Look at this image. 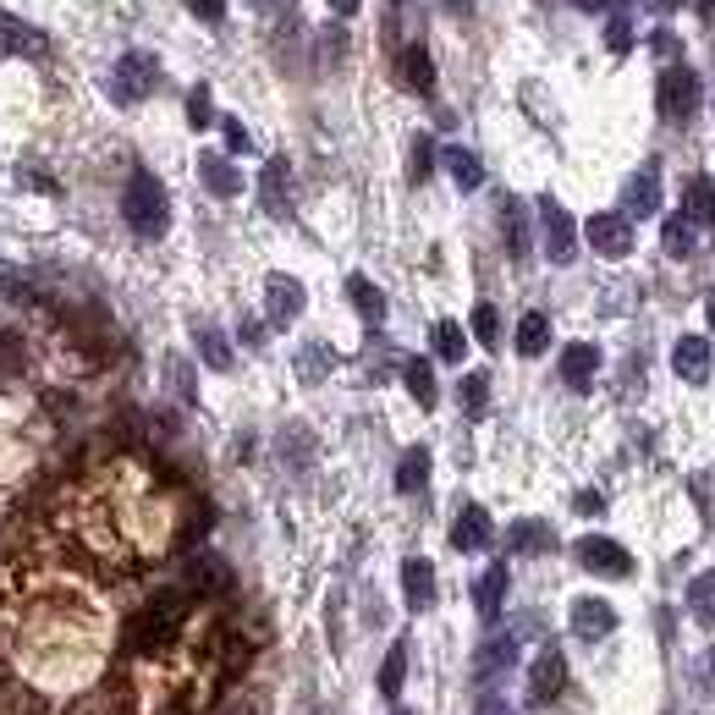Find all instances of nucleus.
Returning a JSON list of instances; mask_svg holds the SVG:
<instances>
[{"mask_svg":"<svg viewBox=\"0 0 715 715\" xmlns=\"http://www.w3.org/2000/svg\"><path fill=\"white\" fill-rule=\"evenodd\" d=\"M111 655V605L67 567L0 561V715L83 693Z\"/></svg>","mask_w":715,"mask_h":715,"instance_id":"obj_1","label":"nucleus"},{"mask_svg":"<svg viewBox=\"0 0 715 715\" xmlns=\"http://www.w3.org/2000/svg\"><path fill=\"white\" fill-rule=\"evenodd\" d=\"M127 699L138 715H198L242 666V633L209 594L171 589L127 627Z\"/></svg>","mask_w":715,"mask_h":715,"instance_id":"obj_2","label":"nucleus"},{"mask_svg":"<svg viewBox=\"0 0 715 715\" xmlns=\"http://www.w3.org/2000/svg\"><path fill=\"white\" fill-rule=\"evenodd\" d=\"M56 534L83 551L89 561L111 572L155 567L177 551L188 534V496L144 457H111L94 463L83 479H72L56 507Z\"/></svg>","mask_w":715,"mask_h":715,"instance_id":"obj_3","label":"nucleus"},{"mask_svg":"<svg viewBox=\"0 0 715 715\" xmlns=\"http://www.w3.org/2000/svg\"><path fill=\"white\" fill-rule=\"evenodd\" d=\"M45 446H50V424L39 419V408L0 391V496H12L34 479Z\"/></svg>","mask_w":715,"mask_h":715,"instance_id":"obj_4","label":"nucleus"},{"mask_svg":"<svg viewBox=\"0 0 715 715\" xmlns=\"http://www.w3.org/2000/svg\"><path fill=\"white\" fill-rule=\"evenodd\" d=\"M122 215H127V226H133L138 237H160V231L171 226V204H166V188H160V182H155L149 171H138V177L127 182Z\"/></svg>","mask_w":715,"mask_h":715,"instance_id":"obj_5","label":"nucleus"},{"mask_svg":"<svg viewBox=\"0 0 715 715\" xmlns=\"http://www.w3.org/2000/svg\"><path fill=\"white\" fill-rule=\"evenodd\" d=\"M155 83H160V67H155V56H144V50H127V56L116 61V72H111V94H116V105H138V100H149Z\"/></svg>","mask_w":715,"mask_h":715,"instance_id":"obj_6","label":"nucleus"},{"mask_svg":"<svg viewBox=\"0 0 715 715\" xmlns=\"http://www.w3.org/2000/svg\"><path fill=\"white\" fill-rule=\"evenodd\" d=\"M655 105H660L666 122H688L699 111V78H693V67H666L660 83H655Z\"/></svg>","mask_w":715,"mask_h":715,"instance_id":"obj_7","label":"nucleus"},{"mask_svg":"<svg viewBox=\"0 0 715 715\" xmlns=\"http://www.w3.org/2000/svg\"><path fill=\"white\" fill-rule=\"evenodd\" d=\"M540 231H545V259H551V264H572V253H578V226H572V215H567L556 198H540Z\"/></svg>","mask_w":715,"mask_h":715,"instance_id":"obj_8","label":"nucleus"},{"mask_svg":"<svg viewBox=\"0 0 715 715\" xmlns=\"http://www.w3.org/2000/svg\"><path fill=\"white\" fill-rule=\"evenodd\" d=\"M583 237H589V248L600 253V259H627L633 253V220L627 215H589V226H583Z\"/></svg>","mask_w":715,"mask_h":715,"instance_id":"obj_9","label":"nucleus"},{"mask_svg":"<svg viewBox=\"0 0 715 715\" xmlns=\"http://www.w3.org/2000/svg\"><path fill=\"white\" fill-rule=\"evenodd\" d=\"M572 551H578V561H583L589 572H600V578H627V572H633V556H627L616 540H605V534H583Z\"/></svg>","mask_w":715,"mask_h":715,"instance_id":"obj_10","label":"nucleus"},{"mask_svg":"<svg viewBox=\"0 0 715 715\" xmlns=\"http://www.w3.org/2000/svg\"><path fill=\"white\" fill-rule=\"evenodd\" d=\"M561 688H567V655H561V649H540L534 666H529V699H534V704H551Z\"/></svg>","mask_w":715,"mask_h":715,"instance_id":"obj_11","label":"nucleus"},{"mask_svg":"<svg viewBox=\"0 0 715 715\" xmlns=\"http://www.w3.org/2000/svg\"><path fill=\"white\" fill-rule=\"evenodd\" d=\"M710 364H715V352H710L704 336H682V341L671 347V370H677V381H688V386H704V381H710Z\"/></svg>","mask_w":715,"mask_h":715,"instance_id":"obj_12","label":"nucleus"},{"mask_svg":"<svg viewBox=\"0 0 715 715\" xmlns=\"http://www.w3.org/2000/svg\"><path fill=\"white\" fill-rule=\"evenodd\" d=\"M264 314H270V325H292L303 314V286L292 275H270L264 281Z\"/></svg>","mask_w":715,"mask_h":715,"instance_id":"obj_13","label":"nucleus"},{"mask_svg":"<svg viewBox=\"0 0 715 715\" xmlns=\"http://www.w3.org/2000/svg\"><path fill=\"white\" fill-rule=\"evenodd\" d=\"M572 633L578 638H605V633H616V611L605 600L583 594V600H572Z\"/></svg>","mask_w":715,"mask_h":715,"instance_id":"obj_14","label":"nucleus"},{"mask_svg":"<svg viewBox=\"0 0 715 715\" xmlns=\"http://www.w3.org/2000/svg\"><path fill=\"white\" fill-rule=\"evenodd\" d=\"M594 375H600V352H594L589 341H572V347L561 352V381H567L572 391H589Z\"/></svg>","mask_w":715,"mask_h":715,"instance_id":"obj_15","label":"nucleus"},{"mask_svg":"<svg viewBox=\"0 0 715 715\" xmlns=\"http://www.w3.org/2000/svg\"><path fill=\"white\" fill-rule=\"evenodd\" d=\"M0 50L7 56H50V39L39 34V29H29V23H18V18H0Z\"/></svg>","mask_w":715,"mask_h":715,"instance_id":"obj_16","label":"nucleus"},{"mask_svg":"<svg viewBox=\"0 0 715 715\" xmlns=\"http://www.w3.org/2000/svg\"><path fill=\"white\" fill-rule=\"evenodd\" d=\"M490 540H496L490 512H485V507H463L457 523H452V545H457V551H485Z\"/></svg>","mask_w":715,"mask_h":715,"instance_id":"obj_17","label":"nucleus"},{"mask_svg":"<svg viewBox=\"0 0 715 715\" xmlns=\"http://www.w3.org/2000/svg\"><path fill=\"white\" fill-rule=\"evenodd\" d=\"M512 660H518V633H496V638H485V649L474 655V677L490 682V677H501Z\"/></svg>","mask_w":715,"mask_h":715,"instance_id":"obj_18","label":"nucleus"},{"mask_svg":"<svg viewBox=\"0 0 715 715\" xmlns=\"http://www.w3.org/2000/svg\"><path fill=\"white\" fill-rule=\"evenodd\" d=\"M402 594H408L413 611L435 605V567H430L424 556H408V561H402Z\"/></svg>","mask_w":715,"mask_h":715,"instance_id":"obj_19","label":"nucleus"},{"mask_svg":"<svg viewBox=\"0 0 715 715\" xmlns=\"http://www.w3.org/2000/svg\"><path fill=\"white\" fill-rule=\"evenodd\" d=\"M198 177H204V188H209L215 198H237V193H242L237 166H231V160H220V155H204V160H198Z\"/></svg>","mask_w":715,"mask_h":715,"instance_id":"obj_20","label":"nucleus"},{"mask_svg":"<svg viewBox=\"0 0 715 715\" xmlns=\"http://www.w3.org/2000/svg\"><path fill=\"white\" fill-rule=\"evenodd\" d=\"M622 204H627V215H655V209H660V177H655V171H638V177H627V188H622Z\"/></svg>","mask_w":715,"mask_h":715,"instance_id":"obj_21","label":"nucleus"},{"mask_svg":"<svg viewBox=\"0 0 715 715\" xmlns=\"http://www.w3.org/2000/svg\"><path fill=\"white\" fill-rule=\"evenodd\" d=\"M501 600H507V567L496 561V567L474 583V605H479V616H485V622H496V616H501Z\"/></svg>","mask_w":715,"mask_h":715,"instance_id":"obj_22","label":"nucleus"},{"mask_svg":"<svg viewBox=\"0 0 715 715\" xmlns=\"http://www.w3.org/2000/svg\"><path fill=\"white\" fill-rule=\"evenodd\" d=\"M347 297H352V308L364 314L370 325H381V319H386V297H381V286H375L370 275H352V281H347Z\"/></svg>","mask_w":715,"mask_h":715,"instance_id":"obj_23","label":"nucleus"},{"mask_svg":"<svg viewBox=\"0 0 715 715\" xmlns=\"http://www.w3.org/2000/svg\"><path fill=\"white\" fill-rule=\"evenodd\" d=\"M402 83H408V89H419V94H430V89H435V61H430V50H424V45H408V50H402Z\"/></svg>","mask_w":715,"mask_h":715,"instance_id":"obj_24","label":"nucleus"},{"mask_svg":"<svg viewBox=\"0 0 715 715\" xmlns=\"http://www.w3.org/2000/svg\"><path fill=\"white\" fill-rule=\"evenodd\" d=\"M259 193H264V209H270V215H286V209H292V198H286V160H270V166H264Z\"/></svg>","mask_w":715,"mask_h":715,"instance_id":"obj_25","label":"nucleus"},{"mask_svg":"<svg viewBox=\"0 0 715 715\" xmlns=\"http://www.w3.org/2000/svg\"><path fill=\"white\" fill-rule=\"evenodd\" d=\"M660 242H666V253H671V259H688V253L699 248V226H693L688 215H671V220L660 226Z\"/></svg>","mask_w":715,"mask_h":715,"instance_id":"obj_26","label":"nucleus"},{"mask_svg":"<svg viewBox=\"0 0 715 715\" xmlns=\"http://www.w3.org/2000/svg\"><path fill=\"white\" fill-rule=\"evenodd\" d=\"M402 381H408V391H413L419 408H435V370H430V358H408Z\"/></svg>","mask_w":715,"mask_h":715,"instance_id":"obj_27","label":"nucleus"},{"mask_svg":"<svg viewBox=\"0 0 715 715\" xmlns=\"http://www.w3.org/2000/svg\"><path fill=\"white\" fill-rule=\"evenodd\" d=\"M446 171H452V182H457L463 193H474V188L485 182V166H479L474 149H446Z\"/></svg>","mask_w":715,"mask_h":715,"instance_id":"obj_28","label":"nucleus"},{"mask_svg":"<svg viewBox=\"0 0 715 715\" xmlns=\"http://www.w3.org/2000/svg\"><path fill=\"white\" fill-rule=\"evenodd\" d=\"M545 347H551V319H545V314H523V319H518V352H523V358H540Z\"/></svg>","mask_w":715,"mask_h":715,"instance_id":"obj_29","label":"nucleus"},{"mask_svg":"<svg viewBox=\"0 0 715 715\" xmlns=\"http://www.w3.org/2000/svg\"><path fill=\"white\" fill-rule=\"evenodd\" d=\"M682 215H688L693 226H710V220H715V182H710V177H693V182H688V209H682Z\"/></svg>","mask_w":715,"mask_h":715,"instance_id":"obj_30","label":"nucleus"},{"mask_svg":"<svg viewBox=\"0 0 715 715\" xmlns=\"http://www.w3.org/2000/svg\"><path fill=\"white\" fill-rule=\"evenodd\" d=\"M292 370H297V381H308V386H319V381H325V375L336 370V352H330V347H303Z\"/></svg>","mask_w":715,"mask_h":715,"instance_id":"obj_31","label":"nucleus"},{"mask_svg":"<svg viewBox=\"0 0 715 715\" xmlns=\"http://www.w3.org/2000/svg\"><path fill=\"white\" fill-rule=\"evenodd\" d=\"M688 611H693L704 627H715V572H699V578L688 583Z\"/></svg>","mask_w":715,"mask_h":715,"instance_id":"obj_32","label":"nucleus"},{"mask_svg":"<svg viewBox=\"0 0 715 715\" xmlns=\"http://www.w3.org/2000/svg\"><path fill=\"white\" fill-rule=\"evenodd\" d=\"M193 341H198V358H204L209 370H231V347H226V336H220L215 325H198Z\"/></svg>","mask_w":715,"mask_h":715,"instance_id":"obj_33","label":"nucleus"},{"mask_svg":"<svg viewBox=\"0 0 715 715\" xmlns=\"http://www.w3.org/2000/svg\"><path fill=\"white\" fill-rule=\"evenodd\" d=\"M501 226H507V248H512V259H523V253H529V220H523L518 198H501Z\"/></svg>","mask_w":715,"mask_h":715,"instance_id":"obj_34","label":"nucleus"},{"mask_svg":"<svg viewBox=\"0 0 715 715\" xmlns=\"http://www.w3.org/2000/svg\"><path fill=\"white\" fill-rule=\"evenodd\" d=\"M507 545H512L518 556H529V551H551V545H556V534H551L545 523H512Z\"/></svg>","mask_w":715,"mask_h":715,"instance_id":"obj_35","label":"nucleus"},{"mask_svg":"<svg viewBox=\"0 0 715 715\" xmlns=\"http://www.w3.org/2000/svg\"><path fill=\"white\" fill-rule=\"evenodd\" d=\"M424 479H430V452L424 446H413L408 457H402V468H397V490H424Z\"/></svg>","mask_w":715,"mask_h":715,"instance_id":"obj_36","label":"nucleus"},{"mask_svg":"<svg viewBox=\"0 0 715 715\" xmlns=\"http://www.w3.org/2000/svg\"><path fill=\"white\" fill-rule=\"evenodd\" d=\"M435 352L446 358V364H463L468 336H463V325H457V319H441V325H435Z\"/></svg>","mask_w":715,"mask_h":715,"instance_id":"obj_37","label":"nucleus"},{"mask_svg":"<svg viewBox=\"0 0 715 715\" xmlns=\"http://www.w3.org/2000/svg\"><path fill=\"white\" fill-rule=\"evenodd\" d=\"M402 677H408V644H391V655L381 660V693H402Z\"/></svg>","mask_w":715,"mask_h":715,"instance_id":"obj_38","label":"nucleus"},{"mask_svg":"<svg viewBox=\"0 0 715 715\" xmlns=\"http://www.w3.org/2000/svg\"><path fill=\"white\" fill-rule=\"evenodd\" d=\"M457 397H463V408L468 413H485V402H490V375H463V386H457Z\"/></svg>","mask_w":715,"mask_h":715,"instance_id":"obj_39","label":"nucleus"},{"mask_svg":"<svg viewBox=\"0 0 715 715\" xmlns=\"http://www.w3.org/2000/svg\"><path fill=\"white\" fill-rule=\"evenodd\" d=\"M474 336H479L485 347H496V341H501V319H496V308H490V303H479V308H474Z\"/></svg>","mask_w":715,"mask_h":715,"instance_id":"obj_40","label":"nucleus"},{"mask_svg":"<svg viewBox=\"0 0 715 715\" xmlns=\"http://www.w3.org/2000/svg\"><path fill=\"white\" fill-rule=\"evenodd\" d=\"M430 166H435V155H430V138H413V160H408V177H413V182H424V177H430Z\"/></svg>","mask_w":715,"mask_h":715,"instance_id":"obj_41","label":"nucleus"},{"mask_svg":"<svg viewBox=\"0 0 715 715\" xmlns=\"http://www.w3.org/2000/svg\"><path fill=\"white\" fill-rule=\"evenodd\" d=\"M188 122H193V127H209V89H193V94H188Z\"/></svg>","mask_w":715,"mask_h":715,"instance_id":"obj_42","label":"nucleus"},{"mask_svg":"<svg viewBox=\"0 0 715 715\" xmlns=\"http://www.w3.org/2000/svg\"><path fill=\"white\" fill-rule=\"evenodd\" d=\"M605 45H611V50H627V45H633V29H627V18H611V23H605Z\"/></svg>","mask_w":715,"mask_h":715,"instance_id":"obj_43","label":"nucleus"},{"mask_svg":"<svg viewBox=\"0 0 715 715\" xmlns=\"http://www.w3.org/2000/svg\"><path fill=\"white\" fill-rule=\"evenodd\" d=\"M166 370H171V386H177V397H182V402H193V381H188V364H182V358H171Z\"/></svg>","mask_w":715,"mask_h":715,"instance_id":"obj_44","label":"nucleus"},{"mask_svg":"<svg viewBox=\"0 0 715 715\" xmlns=\"http://www.w3.org/2000/svg\"><path fill=\"white\" fill-rule=\"evenodd\" d=\"M193 7V18H204V23H220L226 18V0H188Z\"/></svg>","mask_w":715,"mask_h":715,"instance_id":"obj_45","label":"nucleus"},{"mask_svg":"<svg viewBox=\"0 0 715 715\" xmlns=\"http://www.w3.org/2000/svg\"><path fill=\"white\" fill-rule=\"evenodd\" d=\"M12 292H23V270L0 264V297H12Z\"/></svg>","mask_w":715,"mask_h":715,"instance_id":"obj_46","label":"nucleus"},{"mask_svg":"<svg viewBox=\"0 0 715 715\" xmlns=\"http://www.w3.org/2000/svg\"><path fill=\"white\" fill-rule=\"evenodd\" d=\"M226 144L242 155V149H248V127H242V122H226Z\"/></svg>","mask_w":715,"mask_h":715,"instance_id":"obj_47","label":"nucleus"},{"mask_svg":"<svg viewBox=\"0 0 715 715\" xmlns=\"http://www.w3.org/2000/svg\"><path fill=\"white\" fill-rule=\"evenodd\" d=\"M600 507H605V501H600V490H583V496H578V512H583V518H594Z\"/></svg>","mask_w":715,"mask_h":715,"instance_id":"obj_48","label":"nucleus"},{"mask_svg":"<svg viewBox=\"0 0 715 715\" xmlns=\"http://www.w3.org/2000/svg\"><path fill=\"white\" fill-rule=\"evenodd\" d=\"M572 7H583V12H616L622 0H572Z\"/></svg>","mask_w":715,"mask_h":715,"instance_id":"obj_49","label":"nucleus"},{"mask_svg":"<svg viewBox=\"0 0 715 715\" xmlns=\"http://www.w3.org/2000/svg\"><path fill=\"white\" fill-rule=\"evenodd\" d=\"M242 341H248V347H259V341H264V325H259V319H248V325H242Z\"/></svg>","mask_w":715,"mask_h":715,"instance_id":"obj_50","label":"nucleus"},{"mask_svg":"<svg viewBox=\"0 0 715 715\" xmlns=\"http://www.w3.org/2000/svg\"><path fill=\"white\" fill-rule=\"evenodd\" d=\"M649 45H655V50H660V56H677V39H671V34H655V39H649Z\"/></svg>","mask_w":715,"mask_h":715,"instance_id":"obj_51","label":"nucleus"},{"mask_svg":"<svg viewBox=\"0 0 715 715\" xmlns=\"http://www.w3.org/2000/svg\"><path fill=\"white\" fill-rule=\"evenodd\" d=\"M330 12H336V18H352V12H358V0H330Z\"/></svg>","mask_w":715,"mask_h":715,"instance_id":"obj_52","label":"nucleus"},{"mask_svg":"<svg viewBox=\"0 0 715 715\" xmlns=\"http://www.w3.org/2000/svg\"><path fill=\"white\" fill-rule=\"evenodd\" d=\"M644 7H655V12H677L682 0H644Z\"/></svg>","mask_w":715,"mask_h":715,"instance_id":"obj_53","label":"nucleus"},{"mask_svg":"<svg viewBox=\"0 0 715 715\" xmlns=\"http://www.w3.org/2000/svg\"><path fill=\"white\" fill-rule=\"evenodd\" d=\"M710 325H715V292H710Z\"/></svg>","mask_w":715,"mask_h":715,"instance_id":"obj_54","label":"nucleus"},{"mask_svg":"<svg viewBox=\"0 0 715 715\" xmlns=\"http://www.w3.org/2000/svg\"><path fill=\"white\" fill-rule=\"evenodd\" d=\"M710 7H715V0H699V12H710Z\"/></svg>","mask_w":715,"mask_h":715,"instance_id":"obj_55","label":"nucleus"},{"mask_svg":"<svg viewBox=\"0 0 715 715\" xmlns=\"http://www.w3.org/2000/svg\"><path fill=\"white\" fill-rule=\"evenodd\" d=\"M253 7H270V0H253Z\"/></svg>","mask_w":715,"mask_h":715,"instance_id":"obj_56","label":"nucleus"},{"mask_svg":"<svg viewBox=\"0 0 715 715\" xmlns=\"http://www.w3.org/2000/svg\"><path fill=\"white\" fill-rule=\"evenodd\" d=\"M402 715H408V710H402Z\"/></svg>","mask_w":715,"mask_h":715,"instance_id":"obj_57","label":"nucleus"}]
</instances>
